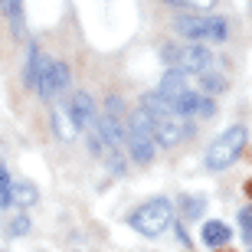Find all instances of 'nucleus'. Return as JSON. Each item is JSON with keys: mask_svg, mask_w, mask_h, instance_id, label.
<instances>
[{"mask_svg": "<svg viewBox=\"0 0 252 252\" xmlns=\"http://www.w3.org/2000/svg\"><path fill=\"white\" fill-rule=\"evenodd\" d=\"M170 7H193V10H206V7H213L216 0H167Z\"/></svg>", "mask_w": 252, "mask_h": 252, "instance_id": "obj_19", "label": "nucleus"}, {"mask_svg": "<svg viewBox=\"0 0 252 252\" xmlns=\"http://www.w3.org/2000/svg\"><path fill=\"white\" fill-rule=\"evenodd\" d=\"M3 13L10 17V30L13 36H23V0H0Z\"/></svg>", "mask_w": 252, "mask_h": 252, "instance_id": "obj_14", "label": "nucleus"}, {"mask_svg": "<svg viewBox=\"0 0 252 252\" xmlns=\"http://www.w3.org/2000/svg\"><path fill=\"white\" fill-rule=\"evenodd\" d=\"M200 239H203L206 246H226L229 243V239H233V229H229V226L223 223V220H210V223L203 226V233H200Z\"/></svg>", "mask_w": 252, "mask_h": 252, "instance_id": "obj_12", "label": "nucleus"}, {"mask_svg": "<svg viewBox=\"0 0 252 252\" xmlns=\"http://www.w3.org/2000/svg\"><path fill=\"white\" fill-rule=\"evenodd\" d=\"M246 134H249V131H246L243 125L226 128L223 134L206 148V170H226L229 164H236V158H239L243 148H246Z\"/></svg>", "mask_w": 252, "mask_h": 252, "instance_id": "obj_4", "label": "nucleus"}, {"mask_svg": "<svg viewBox=\"0 0 252 252\" xmlns=\"http://www.w3.org/2000/svg\"><path fill=\"white\" fill-rule=\"evenodd\" d=\"M95 134L102 138V144L105 148H118L125 141V128H122V102L118 98H108L105 102V108H102V115H98V122H95Z\"/></svg>", "mask_w": 252, "mask_h": 252, "instance_id": "obj_7", "label": "nucleus"}, {"mask_svg": "<svg viewBox=\"0 0 252 252\" xmlns=\"http://www.w3.org/2000/svg\"><path fill=\"white\" fill-rule=\"evenodd\" d=\"M125 141H128V151H131V160H138V164H148L154 160V131H151V118L144 112H131L128 118V128H125Z\"/></svg>", "mask_w": 252, "mask_h": 252, "instance_id": "obj_5", "label": "nucleus"}, {"mask_svg": "<svg viewBox=\"0 0 252 252\" xmlns=\"http://www.w3.org/2000/svg\"><path fill=\"white\" fill-rule=\"evenodd\" d=\"M246 190H249V193H252V184H249V187H246Z\"/></svg>", "mask_w": 252, "mask_h": 252, "instance_id": "obj_21", "label": "nucleus"}, {"mask_svg": "<svg viewBox=\"0 0 252 252\" xmlns=\"http://www.w3.org/2000/svg\"><path fill=\"white\" fill-rule=\"evenodd\" d=\"M174 30L184 39H190V43H223L229 36L226 20L206 17V13H184V17L174 20Z\"/></svg>", "mask_w": 252, "mask_h": 252, "instance_id": "obj_3", "label": "nucleus"}, {"mask_svg": "<svg viewBox=\"0 0 252 252\" xmlns=\"http://www.w3.org/2000/svg\"><path fill=\"white\" fill-rule=\"evenodd\" d=\"M190 89H196V75H193V72H180V69H167V72H164V79H160V89H158V95H160V98H167V102H174L177 95L190 92Z\"/></svg>", "mask_w": 252, "mask_h": 252, "instance_id": "obj_9", "label": "nucleus"}, {"mask_svg": "<svg viewBox=\"0 0 252 252\" xmlns=\"http://www.w3.org/2000/svg\"><path fill=\"white\" fill-rule=\"evenodd\" d=\"M27 229H30V220L23 213H17L13 220H10V236H23Z\"/></svg>", "mask_w": 252, "mask_h": 252, "instance_id": "obj_18", "label": "nucleus"}, {"mask_svg": "<svg viewBox=\"0 0 252 252\" xmlns=\"http://www.w3.org/2000/svg\"><path fill=\"white\" fill-rule=\"evenodd\" d=\"M53 131H56V138L59 141H72L75 138V125L69 115H63V108H56L53 112Z\"/></svg>", "mask_w": 252, "mask_h": 252, "instance_id": "obj_15", "label": "nucleus"}, {"mask_svg": "<svg viewBox=\"0 0 252 252\" xmlns=\"http://www.w3.org/2000/svg\"><path fill=\"white\" fill-rule=\"evenodd\" d=\"M170 108H174L177 115H184V118H213L216 115V102L210 98V95H200L196 89L177 95V98L170 102Z\"/></svg>", "mask_w": 252, "mask_h": 252, "instance_id": "obj_8", "label": "nucleus"}, {"mask_svg": "<svg viewBox=\"0 0 252 252\" xmlns=\"http://www.w3.org/2000/svg\"><path fill=\"white\" fill-rule=\"evenodd\" d=\"M249 252H252V246H249Z\"/></svg>", "mask_w": 252, "mask_h": 252, "instance_id": "obj_22", "label": "nucleus"}, {"mask_svg": "<svg viewBox=\"0 0 252 252\" xmlns=\"http://www.w3.org/2000/svg\"><path fill=\"white\" fill-rule=\"evenodd\" d=\"M164 59H167L170 69H180V72H206L210 65H213V53L203 46H196V43H167L164 46Z\"/></svg>", "mask_w": 252, "mask_h": 252, "instance_id": "obj_6", "label": "nucleus"}, {"mask_svg": "<svg viewBox=\"0 0 252 252\" xmlns=\"http://www.w3.org/2000/svg\"><path fill=\"white\" fill-rule=\"evenodd\" d=\"M69 118H72L75 131H89L95 122H98V115H95V105H92V95L89 92H75L72 102H69Z\"/></svg>", "mask_w": 252, "mask_h": 252, "instance_id": "obj_10", "label": "nucleus"}, {"mask_svg": "<svg viewBox=\"0 0 252 252\" xmlns=\"http://www.w3.org/2000/svg\"><path fill=\"white\" fill-rule=\"evenodd\" d=\"M39 200V190L30 184V180H13L10 184V203L20 206V210H27V206H33Z\"/></svg>", "mask_w": 252, "mask_h": 252, "instance_id": "obj_11", "label": "nucleus"}, {"mask_svg": "<svg viewBox=\"0 0 252 252\" xmlns=\"http://www.w3.org/2000/svg\"><path fill=\"white\" fill-rule=\"evenodd\" d=\"M180 210H184L187 220H196V216L206 210V200L203 196H180Z\"/></svg>", "mask_w": 252, "mask_h": 252, "instance_id": "obj_16", "label": "nucleus"}, {"mask_svg": "<svg viewBox=\"0 0 252 252\" xmlns=\"http://www.w3.org/2000/svg\"><path fill=\"white\" fill-rule=\"evenodd\" d=\"M141 112L151 118V131H154V144H164V148H177L193 134V125L190 118L177 115L170 108L167 98H160L158 92L141 95Z\"/></svg>", "mask_w": 252, "mask_h": 252, "instance_id": "obj_1", "label": "nucleus"}, {"mask_svg": "<svg viewBox=\"0 0 252 252\" xmlns=\"http://www.w3.org/2000/svg\"><path fill=\"white\" fill-rule=\"evenodd\" d=\"M128 226L141 236H160L174 226V206L167 196H151L128 213Z\"/></svg>", "mask_w": 252, "mask_h": 252, "instance_id": "obj_2", "label": "nucleus"}, {"mask_svg": "<svg viewBox=\"0 0 252 252\" xmlns=\"http://www.w3.org/2000/svg\"><path fill=\"white\" fill-rule=\"evenodd\" d=\"M239 229L246 233V239H252V206L239 210Z\"/></svg>", "mask_w": 252, "mask_h": 252, "instance_id": "obj_20", "label": "nucleus"}, {"mask_svg": "<svg viewBox=\"0 0 252 252\" xmlns=\"http://www.w3.org/2000/svg\"><path fill=\"white\" fill-rule=\"evenodd\" d=\"M10 184L13 180L7 177V167L0 164V206H10Z\"/></svg>", "mask_w": 252, "mask_h": 252, "instance_id": "obj_17", "label": "nucleus"}, {"mask_svg": "<svg viewBox=\"0 0 252 252\" xmlns=\"http://www.w3.org/2000/svg\"><path fill=\"white\" fill-rule=\"evenodd\" d=\"M196 92H200V95H210V98H213V95L226 92V79H223L220 72H210V69H206V72L196 75Z\"/></svg>", "mask_w": 252, "mask_h": 252, "instance_id": "obj_13", "label": "nucleus"}]
</instances>
